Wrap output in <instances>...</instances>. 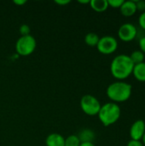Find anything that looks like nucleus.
<instances>
[{
    "label": "nucleus",
    "mask_w": 145,
    "mask_h": 146,
    "mask_svg": "<svg viewBox=\"0 0 145 146\" xmlns=\"http://www.w3.org/2000/svg\"><path fill=\"white\" fill-rule=\"evenodd\" d=\"M19 32L21 33V36H26L30 34L31 29L30 27L26 24H22L20 27H19Z\"/></svg>",
    "instance_id": "a211bd4d"
},
{
    "label": "nucleus",
    "mask_w": 145,
    "mask_h": 146,
    "mask_svg": "<svg viewBox=\"0 0 145 146\" xmlns=\"http://www.w3.org/2000/svg\"><path fill=\"white\" fill-rule=\"evenodd\" d=\"M79 146H95V145L93 144V142H83L80 143Z\"/></svg>",
    "instance_id": "393cba45"
},
{
    "label": "nucleus",
    "mask_w": 145,
    "mask_h": 146,
    "mask_svg": "<svg viewBox=\"0 0 145 146\" xmlns=\"http://www.w3.org/2000/svg\"><path fill=\"white\" fill-rule=\"evenodd\" d=\"M79 104H80L81 110L85 115L90 116L97 115L102 106L99 100L96 97L91 94L84 95L80 99Z\"/></svg>",
    "instance_id": "39448f33"
},
{
    "label": "nucleus",
    "mask_w": 145,
    "mask_h": 146,
    "mask_svg": "<svg viewBox=\"0 0 145 146\" xmlns=\"http://www.w3.org/2000/svg\"><path fill=\"white\" fill-rule=\"evenodd\" d=\"M121 110L118 104L107 103L101 106L97 114L98 118L104 127H109L116 123L121 118Z\"/></svg>",
    "instance_id": "7ed1b4c3"
},
{
    "label": "nucleus",
    "mask_w": 145,
    "mask_h": 146,
    "mask_svg": "<svg viewBox=\"0 0 145 146\" xmlns=\"http://www.w3.org/2000/svg\"><path fill=\"white\" fill-rule=\"evenodd\" d=\"M100 38L96 33H88L85 37V42L89 46H97Z\"/></svg>",
    "instance_id": "4468645a"
},
{
    "label": "nucleus",
    "mask_w": 145,
    "mask_h": 146,
    "mask_svg": "<svg viewBox=\"0 0 145 146\" xmlns=\"http://www.w3.org/2000/svg\"><path fill=\"white\" fill-rule=\"evenodd\" d=\"M80 143L78 135L75 134L69 135L65 139V146H79Z\"/></svg>",
    "instance_id": "dca6fc26"
},
{
    "label": "nucleus",
    "mask_w": 145,
    "mask_h": 146,
    "mask_svg": "<svg viewBox=\"0 0 145 146\" xmlns=\"http://www.w3.org/2000/svg\"><path fill=\"white\" fill-rule=\"evenodd\" d=\"M134 64L129 56L121 54L116 56L111 62L110 72L114 78L123 81L132 74Z\"/></svg>",
    "instance_id": "f257e3e1"
},
{
    "label": "nucleus",
    "mask_w": 145,
    "mask_h": 146,
    "mask_svg": "<svg viewBox=\"0 0 145 146\" xmlns=\"http://www.w3.org/2000/svg\"><path fill=\"white\" fill-rule=\"evenodd\" d=\"M89 4L93 10L98 13L104 12L109 8L108 0H91Z\"/></svg>",
    "instance_id": "f8f14e48"
},
{
    "label": "nucleus",
    "mask_w": 145,
    "mask_h": 146,
    "mask_svg": "<svg viewBox=\"0 0 145 146\" xmlns=\"http://www.w3.org/2000/svg\"><path fill=\"white\" fill-rule=\"evenodd\" d=\"M124 0H108L109 7L113 9H120L123 3Z\"/></svg>",
    "instance_id": "f3484780"
},
{
    "label": "nucleus",
    "mask_w": 145,
    "mask_h": 146,
    "mask_svg": "<svg viewBox=\"0 0 145 146\" xmlns=\"http://www.w3.org/2000/svg\"><path fill=\"white\" fill-rule=\"evenodd\" d=\"M138 45H139V48H140L139 50H141V51L145 55V36H143V37L139 39V41H138Z\"/></svg>",
    "instance_id": "412c9836"
},
{
    "label": "nucleus",
    "mask_w": 145,
    "mask_h": 146,
    "mask_svg": "<svg viewBox=\"0 0 145 146\" xmlns=\"http://www.w3.org/2000/svg\"><path fill=\"white\" fill-rule=\"evenodd\" d=\"M26 3V0H14V1H13V3H15V4H16V5H19V6H22V5H24Z\"/></svg>",
    "instance_id": "b1692460"
},
{
    "label": "nucleus",
    "mask_w": 145,
    "mask_h": 146,
    "mask_svg": "<svg viewBox=\"0 0 145 146\" xmlns=\"http://www.w3.org/2000/svg\"></svg>",
    "instance_id": "cd10ccee"
},
{
    "label": "nucleus",
    "mask_w": 145,
    "mask_h": 146,
    "mask_svg": "<svg viewBox=\"0 0 145 146\" xmlns=\"http://www.w3.org/2000/svg\"><path fill=\"white\" fill-rule=\"evenodd\" d=\"M118 37L123 42H131L138 37V28L132 23H124L118 29Z\"/></svg>",
    "instance_id": "0eeeda50"
},
{
    "label": "nucleus",
    "mask_w": 145,
    "mask_h": 146,
    "mask_svg": "<svg viewBox=\"0 0 145 146\" xmlns=\"http://www.w3.org/2000/svg\"><path fill=\"white\" fill-rule=\"evenodd\" d=\"M132 75L135 79L140 82H145V62L134 65L132 70Z\"/></svg>",
    "instance_id": "9b49d317"
},
{
    "label": "nucleus",
    "mask_w": 145,
    "mask_h": 146,
    "mask_svg": "<svg viewBox=\"0 0 145 146\" xmlns=\"http://www.w3.org/2000/svg\"><path fill=\"white\" fill-rule=\"evenodd\" d=\"M136 3V7H137V11L140 12H145V1L144 0H139V1H135Z\"/></svg>",
    "instance_id": "6ab92c4d"
},
{
    "label": "nucleus",
    "mask_w": 145,
    "mask_h": 146,
    "mask_svg": "<svg viewBox=\"0 0 145 146\" xmlns=\"http://www.w3.org/2000/svg\"><path fill=\"white\" fill-rule=\"evenodd\" d=\"M37 46L36 39L31 34L21 36L15 43V50L21 56H27L33 53Z\"/></svg>",
    "instance_id": "20e7f679"
},
{
    "label": "nucleus",
    "mask_w": 145,
    "mask_h": 146,
    "mask_svg": "<svg viewBox=\"0 0 145 146\" xmlns=\"http://www.w3.org/2000/svg\"><path fill=\"white\" fill-rule=\"evenodd\" d=\"M132 62H133L134 65L136 64H139L141 62H144L145 55L141 51V50H134L132 52V54L129 56Z\"/></svg>",
    "instance_id": "2eb2a0df"
},
{
    "label": "nucleus",
    "mask_w": 145,
    "mask_h": 146,
    "mask_svg": "<svg viewBox=\"0 0 145 146\" xmlns=\"http://www.w3.org/2000/svg\"><path fill=\"white\" fill-rule=\"evenodd\" d=\"M46 146H65V138L59 133H50L45 139Z\"/></svg>",
    "instance_id": "9d476101"
},
{
    "label": "nucleus",
    "mask_w": 145,
    "mask_h": 146,
    "mask_svg": "<svg viewBox=\"0 0 145 146\" xmlns=\"http://www.w3.org/2000/svg\"><path fill=\"white\" fill-rule=\"evenodd\" d=\"M141 142H142L143 145L145 146V133L144 134V136H143V138H142V139H141Z\"/></svg>",
    "instance_id": "bb28decb"
},
{
    "label": "nucleus",
    "mask_w": 145,
    "mask_h": 146,
    "mask_svg": "<svg viewBox=\"0 0 145 146\" xmlns=\"http://www.w3.org/2000/svg\"><path fill=\"white\" fill-rule=\"evenodd\" d=\"M81 143L83 142H92L95 139V133L91 129H83L78 135Z\"/></svg>",
    "instance_id": "ddd939ff"
},
{
    "label": "nucleus",
    "mask_w": 145,
    "mask_h": 146,
    "mask_svg": "<svg viewBox=\"0 0 145 146\" xmlns=\"http://www.w3.org/2000/svg\"><path fill=\"white\" fill-rule=\"evenodd\" d=\"M97 48L100 53L103 55H110L116 51L118 48V41L113 36H103L100 38Z\"/></svg>",
    "instance_id": "423d86ee"
},
{
    "label": "nucleus",
    "mask_w": 145,
    "mask_h": 146,
    "mask_svg": "<svg viewBox=\"0 0 145 146\" xmlns=\"http://www.w3.org/2000/svg\"><path fill=\"white\" fill-rule=\"evenodd\" d=\"M145 133V121L143 120H137L132 123L130 128V137L132 140L142 139Z\"/></svg>",
    "instance_id": "6e6552de"
},
{
    "label": "nucleus",
    "mask_w": 145,
    "mask_h": 146,
    "mask_svg": "<svg viewBox=\"0 0 145 146\" xmlns=\"http://www.w3.org/2000/svg\"><path fill=\"white\" fill-rule=\"evenodd\" d=\"M120 11L121 15L126 17H131L134 15L137 12L135 1H124L121 7L120 8Z\"/></svg>",
    "instance_id": "1a4fd4ad"
},
{
    "label": "nucleus",
    "mask_w": 145,
    "mask_h": 146,
    "mask_svg": "<svg viewBox=\"0 0 145 146\" xmlns=\"http://www.w3.org/2000/svg\"><path fill=\"white\" fill-rule=\"evenodd\" d=\"M126 146H144L143 145V143L140 141V140H132L131 139L128 143H127V145Z\"/></svg>",
    "instance_id": "4be33fe9"
},
{
    "label": "nucleus",
    "mask_w": 145,
    "mask_h": 146,
    "mask_svg": "<svg viewBox=\"0 0 145 146\" xmlns=\"http://www.w3.org/2000/svg\"><path fill=\"white\" fill-rule=\"evenodd\" d=\"M138 25L141 27V29L145 31V12H143L140 14L138 17Z\"/></svg>",
    "instance_id": "aec40b11"
},
{
    "label": "nucleus",
    "mask_w": 145,
    "mask_h": 146,
    "mask_svg": "<svg viewBox=\"0 0 145 146\" xmlns=\"http://www.w3.org/2000/svg\"><path fill=\"white\" fill-rule=\"evenodd\" d=\"M90 1H91V0H85V1H81V0H79V3H82V4H87V3L89 4V3H90Z\"/></svg>",
    "instance_id": "a878e982"
},
{
    "label": "nucleus",
    "mask_w": 145,
    "mask_h": 146,
    "mask_svg": "<svg viewBox=\"0 0 145 146\" xmlns=\"http://www.w3.org/2000/svg\"><path fill=\"white\" fill-rule=\"evenodd\" d=\"M132 93V86L125 81H115L110 84L107 90L106 94L108 98L115 104L123 103L127 101Z\"/></svg>",
    "instance_id": "f03ea898"
},
{
    "label": "nucleus",
    "mask_w": 145,
    "mask_h": 146,
    "mask_svg": "<svg viewBox=\"0 0 145 146\" xmlns=\"http://www.w3.org/2000/svg\"><path fill=\"white\" fill-rule=\"evenodd\" d=\"M55 3L64 6V5H67L68 3H70V0H56Z\"/></svg>",
    "instance_id": "5701e85b"
}]
</instances>
